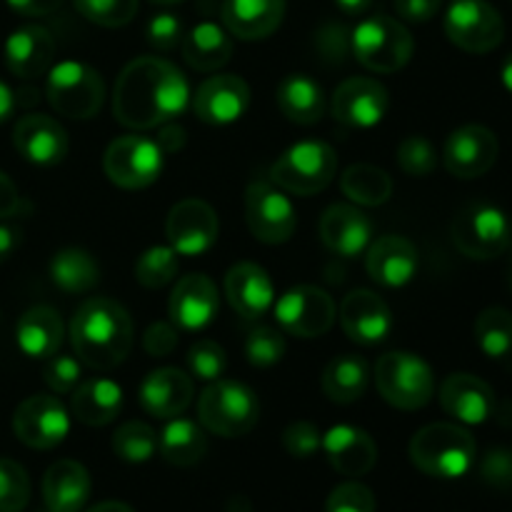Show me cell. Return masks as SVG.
Listing matches in <instances>:
<instances>
[{"label":"cell","instance_id":"cell-1","mask_svg":"<svg viewBox=\"0 0 512 512\" xmlns=\"http://www.w3.org/2000/svg\"><path fill=\"white\" fill-rule=\"evenodd\" d=\"M190 105L188 78L173 63L155 55L133 60L118 75L113 115L130 130L160 128Z\"/></svg>","mask_w":512,"mask_h":512},{"label":"cell","instance_id":"cell-2","mask_svg":"<svg viewBox=\"0 0 512 512\" xmlns=\"http://www.w3.org/2000/svg\"><path fill=\"white\" fill-rule=\"evenodd\" d=\"M68 335L80 363L93 370H113L130 355L135 330L123 305L110 298H90L75 310Z\"/></svg>","mask_w":512,"mask_h":512},{"label":"cell","instance_id":"cell-3","mask_svg":"<svg viewBox=\"0 0 512 512\" xmlns=\"http://www.w3.org/2000/svg\"><path fill=\"white\" fill-rule=\"evenodd\" d=\"M410 463L420 473L440 480L463 478L475 463V438L455 423H430L413 435L408 445Z\"/></svg>","mask_w":512,"mask_h":512},{"label":"cell","instance_id":"cell-4","mask_svg":"<svg viewBox=\"0 0 512 512\" xmlns=\"http://www.w3.org/2000/svg\"><path fill=\"white\" fill-rule=\"evenodd\" d=\"M350 50L363 68L373 73H395L410 63L415 40L400 20L370 15L350 30Z\"/></svg>","mask_w":512,"mask_h":512},{"label":"cell","instance_id":"cell-5","mask_svg":"<svg viewBox=\"0 0 512 512\" xmlns=\"http://www.w3.org/2000/svg\"><path fill=\"white\" fill-rule=\"evenodd\" d=\"M198 415L210 433L220 438H243L258 425V395L238 380H213L200 395Z\"/></svg>","mask_w":512,"mask_h":512},{"label":"cell","instance_id":"cell-6","mask_svg":"<svg viewBox=\"0 0 512 512\" xmlns=\"http://www.w3.org/2000/svg\"><path fill=\"white\" fill-rule=\"evenodd\" d=\"M338 173V153L323 140H303L280 155L270 180L290 195H315L328 188Z\"/></svg>","mask_w":512,"mask_h":512},{"label":"cell","instance_id":"cell-7","mask_svg":"<svg viewBox=\"0 0 512 512\" xmlns=\"http://www.w3.org/2000/svg\"><path fill=\"white\" fill-rule=\"evenodd\" d=\"M375 385L385 403L398 410H420L433 400V368L420 355L395 350L380 355L375 363Z\"/></svg>","mask_w":512,"mask_h":512},{"label":"cell","instance_id":"cell-8","mask_svg":"<svg viewBox=\"0 0 512 512\" xmlns=\"http://www.w3.org/2000/svg\"><path fill=\"white\" fill-rule=\"evenodd\" d=\"M45 95L55 113L73 120H90L105 103L103 75L78 60H63L48 70Z\"/></svg>","mask_w":512,"mask_h":512},{"label":"cell","instance_id":"cell-9","mask_svg":"<svg viewBox=\"0 0 512 512\" xmlns=\"http://www.w3.org/2000/svg\"><path fill=\"white\" fill-rule=\"evenodd\" d=\"M453 243L465 258L493 260L510 245V220L498 205L470 203L455 215Z\"/></svg>","mask_w":512,"mask_h":512},{"label":"cell","instance_id":"cell-10","mask_svg":"<svg viewBox=\"0 0 512 512\" xmlns=\"http://www.w3.org/2000/svg\"><path fill=\"white\" fill-rule=\"evenodd\" d=\"M165 153L145 135H120L105 148L103 170L113 185L123 190H143L160 178Z\"/></svg>","mask_w":512,"mask_h":512},{"label":"cell","instance_id":"cell-11","mask_svg":"<svg viewBox=\"0 0 512 512\" xmlns=\"http://www.w3.org/2000/svg\"><path fill=\"white\" fill-rule=\"evenodd\" d=\"M445 35L455 48L485 55L503 43V15L488 0H453L445 10Z\"/></svg>","mask_w":512,"mask_h":512},{"label":"cell","instance_id":"cell-12","mask_svg":"<svg viewBox=\"0 0 512 512\" xmlns=\"http://www.w3.org/2000/svg\"><path fill=\"white\" fill-rule=\"evenodd\" d=\"M245 220L260 243L280 245L293 238L298 213L285 190L268 180H253L245 190Z\"/></svg>","mask_w":512,"mask_h":512},{"label":"cell","instance_id":"cell-13","mask_svg":"<svg viewBox=\"0 0 512 512\" xmlns=\"http://www.w3.org/2000/svg\"><path fill=\"white\" fill-rule=\"evenodd\" d=\"M275 318L295 338H320L335 323V303L318 285H298L275 300Z\"/></svg>","mask_w":512,"mask_h":512},{"label":"cell","instance_id":"cell-14","mask_svg":"<svg viewBox=\"0 0 512 512\" xmlns=\"http://www.w3.org/2000/svg\"><path fill=\"white\" fill-rule=\"evenodd\" d=\"M13 430L33 450H53L68 438L70 415L55 395H33L13 415Z\"/></svg>","mask_w":512,"mask_h":512},{"label":"cell","instance_id":"cell-15","mask_svg":"<svg viewBox=\"0 0 512 512\" xmlns=\"http://www.w3.org/2000/svg\"><path fill=\"white\" fill-rule=\"evenodd\" d=\"M218 233V213L198 198L180 200L178 205L170 208L168 220H165V235H168L170 248L188 258L208 253L218 240Z\"/></svg>","mask_w":512,"mask_h":512},{"label":"cell","instance_id":"cell-16","mask_svg":"<svg viewBox=\"0 0 512 512\" xmlns=\"http://www.w3.org/2000/svg\"><path fill=\"white\" fill-rule=\"evenodd\" d=\"M388 108V88L375 78H348L335 88L330 98L335 120L353 130L375 128L388 115Z\"/></svg>","mask_w":512,"mask_h":512},{"label":"cell","instance_id":"cell-17","mask_svg":"<svg viewBox=\"0 0 512 512\" xmlns=\"http://www.w3.org/2000/svg\"><path fill=\"white\" fill-rule=\"evenodd\" d=\"M500 153L495 133L485 125H463L445 140L443 163L453 178L473 180L488 173Z\"/></svg>","mask_w":512,"mask_h":512},{"label":"cell","instance_id":"cell-18","mask_svg":"<svg viewBox=\"0 0 512 512\" xmlns=\"http://www.w3.org/2000/svg\"><path fill=\"white\" fill-rule=\"evenodd\" d=\"M250 108V88L240 75H213L193 95L198 120L208 125H230Z\"/></svg>","mask_w":512,"mask_h":512},{"label":"cell","instance_id":"cell-19","mask_svg":"<svg viewBox=\"0 0 512 512\" xmlns=\"http://www.w3.org/2000/svg\"><path fill=\"white\" fill-rule=\"evenodd\" d=\"M13 145L28 163L50 168L63 163L70 140L58 120L43 113H30L15 123Z\"/></svg>","mask_w":512,"mask_h":512},{"label":"cell","instance_id":"cell-20","mask_svg":"<svg viewBox=\"0 0 512 512\" xmlns=\"http://www.w3.org/2000/svg\"><path fill=\"white\" fill-rule=\"evenodd\" d=\"M340 325L360 345H378L393 330V313L373 290H350L340 303Z\"/></svg>","mask_w":512,"mask_h":512},{"label":"cell","instance_id":"cell-21","mask_svg":"<svg viewBox=\"0 0 512 512\" xmlns=\"http://www.w3.org/2000/svg\"><path fill=\"white\" fill-rule=\"evenodd\" d=\"M373 220L358 205L335 203L320 218V240L340 258H358L373 243Z\"/></svg>","mask_w":512,"mask_h":512},{"label":"cell","instance_id":"cell-22","mask_svg":"<svg viewBox=\"0 0 512 512\" xmlns=\"http://www.w3.org/2000/svg\"><path fill=\"white\" fill-rule=\"evenodd\" d=\"M220 308L218 288L203 273L183 275L175 283L168 300V313L173 323L183 330H203L215 320Z\"/></svg>","mask_w":512,"mask_h":512},{"label":"cell","instance_id":"cell-23","mask_svg":"<svg viewBox=\"0 0 512 512\" xmlns=\"http://www.w3.org/2000/svg\"><path fill=\"white\" fill-rule=\"evenodd\" d=\"M320 448L325 450L328 463L333 465L335 473L345 475V478L368 475L375 468V463H378V445H375V440L363 428H355V425L348 423L333 425L323 435Z\"/></svg>","mask_w":512,"mask_h":512},{"label":"cell","instance_id":"cell-24","mask_svg":"<svg viewBox=\"0 0 512 512\" xmlns=\"http://www.w3.org/2000/svg\"><path fill=\"white\" fill-rule=\"evenodd\" d=\"M440 405L458 423L483 425L493 418L495 393L478 375L453 373L440 385Z\"/></svg>","mask_w":512,"mask_h":512},{"label":"cell","instance_id":"cell-25","mask_svg":"<svg viewBox=\"0 0 512 512\" xmlns=\"http://www.w3.org/2000/svg\"><path fill=\"white\" fill-rule=\"evenodd\" d=\"M138 400L143 410L153 418L173 420L193 403V380L178 368H158L145 375L140 383Z\"/></svg>","mask_w":512,"mask_h":512},{"label":"cell","instance_id":"cell-26","mask_svg":"<svg viewBox=\"0 0 512 512\" xmlns=\"http://www.w3.org/2000/svg\"><path fill=\"white\" fill-rule=\"evenodd\" d=\"M365 270L383 288H403L418 273V248L403 235H383L368 245Z\"/></svg>","mask_w":512,"mask_h":512},{"label":"cell","instance_id":"cell-27","mask_svg":"<svg viewBox=\"0 0 512 512\" xmlns=\"http://www.w3.org/2000/svg\"><path fill=\"white\" fill-rule=\"evenodd\" d=\"M55 58V40L43 25H23L5 40V65L15 78L33 80L48 73Z\"/></svg>","mask_w":512,"mask_h":512},{"label":"cell","instance_id":"cell-28","mask_svg":"<svg viewBox=\"0 0 512 512\" xmlns=\"http://www.w3.org/2000/svg\"><path fill=\"white\" fill-rule=\"evenodd\" d=\"M225 295L235 313L260 318L275 303V285L270 275L255 263H238L225 275Z\"/></svg>","mask_w":512,"mask_h":512},{"label":"cell","instance_id":"cell-29","mask_svg":"<svg viewBox=\"0 0 512 512\" xmlns=\"http://www.w3.org/2000/svg\"><path fill=\"white\" fill-rule=\"evenodd\" d=\"M285 0H223V25L240 40H263L280 28Z\"/></svg>","mask_w":512,"mask_h":512},{"label":"cell","instance_id":"cell-30","mask_svg":"<svg viewBox=\"0 0 512 512\" xmlns=\"http://www.w3.org/2000/svg\"><path fill=\"white\" fill-rule=\"evenodd\" d=\"M90 490V473L78 460H58L43 475V500L50 512H80Z\"/></svg>","mask_w":512,"mask_h":512},{"label":"cell","instance_id":"cell-31","mask_svg":"<svg viewBox=\"0 0 512 512\" xmlns=\"http://www.w3.org/2000/svg\"><path fill=\"white\" fill-rule=\"evenodd\" d=\"M63 335V320H60L58 310L50 308V305H35V308L25 310L18 320V328H15L18 348L35 360L53 358L63 345Z\"/></svg>","mask_w":512,"mask_h":512},{"label":"cell","instance_id":"cell-32","mask_svg":"<svg viewBox=\"0 0 512 512\" xmlns=\"http://www.w3.org/2000/svg\"><path fill=\"white\" fill-rule=\"evenodd\" d=\"M120 410H123V388L115 380L90 378L70 395V413L83 425L100 428L113 423Z\"/></svg>","mask_w":512,"mask_h":512},{"label":"cell","instance_id":"cell-33","mask_svg":"<svg viewBox=\"0 0 512 512\" xmlns=\"http://www.w3.org/2000/svg\"><path fill=\"white\" fill-rule=\"evenodd\" d=\"M230 55H233V35L223 25L203 20L183 35L185 63L200 73H213L223 68Z\"/></svg>","mask_w":512,"mask_h":512},{"label":"cell","instance_id":"cell-34","mask_svg":"<svg viewBox=\"0 0 512 512\" xmlns=\"http://www.w3.org/2000/svg\"><path fill=\"white\" fill-rule=\"evenodd\" d=\"M275 100L280 113L295 125H315L325 115L323 88L305 73H293L280 80Z\"/></svg>","mask_w":512,"mask_h":512},{"label":"cell","instance_id":"cell-35","mask_svg":"<svg viewBox=\"0 0 512 512\" xmlns=\"http://www.w3.org/2000/svg\"><path fill=\"white\" fill-rule=\"evenodd\" d=\"M320 385H323V393L330 403L350 405L363 398L365 390H368L370 368L360 355L343 353L330 360L328 368L323 370Z\"/></svg>","mask_w":512,"mask_h":512},{"label":"cell","instance_id":"cell-36","mask_svg":"<svg viewBox=\"0 0 512 512\" xmlns=\"http://www.w3.org/2000/svg\"><path fill=\"white\" fill-rule=\"evenodd\" d=\"M158 450L165 463L175 468H193L208 453V438L193 420L173 418L158 438Z\"/></svg>","mask_w":512,"mask_h":512},{"label":"cell","instance_id":"cell-37","mask_svg":"<svg viewBox=\"0 0 512 512\" xmlns=\"http://www.w3.org/2000/svg\"><path fill=\"white\" fill-rule=\"evenodd\" d=\"M50 280L68 295L90 293L100 283V265L88 250L63 248L50 260Z\"/></svg>","mask_w":512,"mask_h":512},{"label":"cell","instance_id":"cell-38","mask_svg":"<svg viewBox=\"0 0 512 512\" xmlns=\"http://www.w3.org/2000/svg\"><path fill=\"white\" fill-rule=\"evenodd\" d=\"M340 188L355 205L378 208V205L388 203L393 195V178L378 165L358 163L345 170L340 178Z\"/></svg>","mask_w":512,"mask_h":512},{"label":"cell","instance_id":"cell-39","mask_svg":"<svg viewBox=\"0 0 512 512\" xmlns=\"http://www.w3.org/2000/svg\"><path fill=\"white\" fill-rule=\"evenodd\" d=\"M475 343L488 358H505L512 350V313L505 308H485L475 320Z\"/></svg>","mask_w":512,"mask_h":512},{"label":"cell","instance_id":"cell-40","mask_svg":"<svg viewBox=\"0 0 512 512\" xmlns=\"http://www.w3.org/2000/svg\"><path fill=\"white\" fill-rule=\"evenodd\" d=\"M158 450V435L150 425L140 423V420H130V423L120 425L113 435V453L125 463H148Z\"/></svg>","mask_w":512,"mask_h":512},{"label":"cell","instance_id":"cell-41","mask_svg":"<svg viewBox=\"0 0 512 512\" xmlns=\"http://www.w3.org/2000/svg\"><path fill=\"white\" fill-rule=\"evenodd\" d=\"M178 273V253L170 245H153L135 260V280L143 288H165Z\"/></svg>","mask_w":512,"mask_h":512},{"label":"cell","instance_id":"cell-42","mask_svg":"<svg viewBox=\"0 0 512 512\" xmlns=\"http://www.w3.org/2000/svg\"><path fill=\"white\" fill-rule=\"evenodd\" d=\"M85 20L103 28H123L138 13V0H73Z\"/></svg>","mask_w":512,"mask_h":512},{"label":"cell","instance_id":"cell-43","mask_svg":"<svg viewBox=\"0 0 512 512\" xmlns=\"http://www.w3.org/2000/svg\"><path fill=\"white\" fill-rule=\"evenodd\" d=\"M285 350V338L280 330L268 328V325H260V328H253L245 338V358H248L250 365L255 368H273L283 360Z\"/></svg>","mask_w":512,"mask_h":512},{"label":"cell","instance_id":"cell-44","mask_svg":"<svg viewBox=\"0 0 512 512\" xmlns=\"http://www.w3.org/2000/svg\"><path fill=\"white\" fill-rule=\"evenodd\" d=\"M30 500V478L15 460L0 458V512H23Z\"/></svg>","mask_w":512,"mask_h":512},{"label":"cell","instance_id":"cell-45","mask_svg":"<svg viewBox=\"0 0 512 512\" xmlns=\"http://www.w3.org/2000/svg\"><path fill=\"white\" fill-rule=\"evenodd\" d=\"M398 165L410 178H428L438 168V153L423 135H410L398 145Z\"/></svg>","mask_w":512,"mask_h":512},{"label":"cell","instance_id":"cell-46","mask_svg":"<svg viewBox=\"0 0 512 512\" xmlns=\"http://www.w3.org/2000/svg\"><path fill=\"white\" fill-rule=\"evenodd\" d=\"M188 368L198 380L213 383V380L223 378L225 368H228V355H225L223 345L215 340H198L188 350Z\"/></svg>","mask_w":512,"mask_h":512},{"label":"cell","instance_id":"cell-47","mask_svg":"<svg viewBox=\"0 0 512 512\" xmlns=\"http://www.w3.org/2000/svg\"><path fill=\"white\" fill-rule=\"evenodd\" d=\"M375 508L378 503H375L373 490L355 480L338 485L325 503V512H375Z\"/></svg>","mask_w":512,"mask_h":512},{"label":"cell","instance_id":"cell-48","mask_svg":"<svg viewBox=\"0 0 512 512\" xmlns=\"http://www.w3.org/2000/svg\"><path fill=\"white\" fill-rule=\"evenodd\" d=\"M43 380L53 393H73L80 383V363L75 358H70V355H53V358H48V363H45Z\"/></svg>","mask_w":512,"mask_h":512},{"label":"cell","instance_id":"cell-49","mask_svg":"<svg viewBox=\"0 0 512 512\" xmlns=\"http://www.w3.org/2000/svg\"><path fill=\"white\" fill-rule=\"evenodd\" d=\"M323 445V435L308 420H298V423H290L283 430V448L285 453L293 455V458H310L315 455Z\"/></svg>","mask_w":512,"mask_h":512},{"label":"cell","instance_id":"cell-50","mask_svg":"<svg viewBox=\"0 0 512 512\" xmlns=\"http://www.w3.org/2000/svg\"><path fill=\"white\" fill-rule=\"evenodd\" d=\"M145 40L153 45L155 50H173L175 45L183 43V23L180 18H175L173 13H158L148 20V28H145Z\"/></svg>","mask_w":512,"mask_h":512},{"label":"cell","instance_id":"cell-51","mask_svg":"<svg viewBox=\"0 0 512 512\" xmlns=\"http://www.w3.org/2000/svg\"><path fill=\"white\" fill-rule=\"evenodd\" d=\"M480 478L495 490H512V450H488L483 463H480Z\"/></svg>","mask_w":512,"mask_h":512},{"label":"cell","instance_id":"cell-52","mask_svg":"<svg viewBox=\"0 0 512 512\" xmlns=\"http://www.w3.org/2000/svg\"><path fill=\"white\" fill-rule=\"evenodd\" d=\"M143 348L145 353L153 355V358H168V355L178 348V328L158 320V323H153L145 330Z\"/></svg>","mask_w":512,"mask_h":512},{"label":"cell","instance_id":"cell-53","mask_svg":"<svg viewBox=\"0 0 512 512\" xmlns=\"http://www.w3.org/2000/svg\"><path fill=\"white\" fill-rule=\"evenodd\" d=\"M318 48L323 58L340 63L350 50V30L340 23H328L318 30Z\"/></svg>","mask_w":512,"mask_h":512},{"label":"cell","instance_id":"cell-54","mask_svg":"<svg viewBox=\"0 0 512 512\" xmlns=\"http://www.w3.org/2000/svg\"><path fill=\"white\" fill-rule=\"evenodd\" d=\"M443 8V0H395V13L405 23H428Z\"/></svg>","mask_w":512,"mask_h":512},{"label":"cell","instance_id":"cell-55","mask_svg":"<svg viewBox=\"0 0 512 512\" xmlns=\"http://www.w3.org/2000/svg\"><path fill=\"white\" fill-rule=\"evenodd\" d=\"M5 3L25 18H43V15L55 13L65 0H5Z\"/></svg>","mask_w":512,"mask_h":512},{"label":"cell","instance_id":"cell-56","mask_svg":"<svg viewBox=\"0 0 512 512\" xmlns=\"http://www.w3.org/2000/svg\"><path fill=\"white\" fill-rule=\"evenodd\" d=\"M155 143L160 145V150H163L165 155L178 153L185 145V128H180V125L175 123H163L160 125V133L158 138H155Z\"/></svg>","mask_w":512,"mask_h":512},{"label":"cell","instance_id":"cell-57","mask_svg":"<svg viewBox=\"0 0 512 512\" xmlns=\"http://www.w3.org/2000/svg\"><path fill=\"white\" fill-rule=\"evenodd\" d=\"M18 208H20L18 188H15L13 180L0 170V220L15 215L18 213Z\"/></svg>","mask_w":512,"mask_h":512},{"label":"cell","instance_id":"cell-58","mask_svg":"<svg viewBox=\"0 0 512 512\" xmlns=\"http://www.w3.org/2000/svg\"><path fill=\"white\" fill-rule=\"evenodd\" d=\"M18 243V230L8 228V225H0V263H5V260L15 253Z\"/></svg>","mask_w":512,"mask_h":512},{"label":"cell","instance_id":"cell-59","mask_svg":"<svg viewBox=\"0 0 512 512\" xmlns=\"http://www.w3.org/2000/svg\"><path fill=\"white\" fill-rule=\"evenodd\" d=\"M15 103H18V100H15V93L0 80V123H5V120L13 115Z\"/></svg>","mask_w":512,"mask_h":512},{"label":"cell","instance_id":"cell-60","mask_svg":"<svg viewBox=\"0 0 512 512\" xmlns=\"http://www.w3.org/2000/svg\"><path fill=\"white\" fill-rule=\"evenodd\" d=\"M335 5H338L345 15H363L368 13L373 0H335Z\"/></svg>","mask_w":512,"mask_h":512},{"label":"cell","instance_id":"cell-61","mask_svg":"<svg viewBox=\"0 0 512 512\" xmlns=\"http://www.w3.org/2000/svg\"><path fill=\"white\" fill-rule=\"evenodd\" d=\"M85 512H135V510L130 508V505L120 503V500H105V503L93 505V508Z\"/></svg>","mask_w":512,"mask_h":512},{"label":"cell","instance_id":"cell-62","mask_svg":"<svg viewBox=\"0 0 512 512\" xmlns=\"http://www.w3.org/2000/svg\"><path fill=\"white\" fill-rule=\"evenodd\" d=\"M500 78H503V85L508 88V93L512 95V53L503 60V68H500Z\"/></svg>","mask_w":512,"mask_h":512},{"label":"cell","instance_id":"cell-63","mask_svg":"<svg viewBox=\"0 0 512 512\" xmlns=\"http://www.w3.org/2000/svg\"><path fill=\"white\" fill-rule=\"evenodd\" d=\"M508 285H510V290H512V255H510V260H508Z\"/></svg>","mask_w":512,"mask_h":512},{"label":"cell","instance_id":"cell-64","mask_svg":"<svg viewBox=\"0 0 512 512\" xmlns=\"http://www.w3.org/2000/svg\"><path fill=\"white\" fill-rule=\"evenodd\" d=\"M150 3H158V5H173V3H180V0H150Z\"/></svg>","mask_w":512,"mask_h":512}]
</instances>
